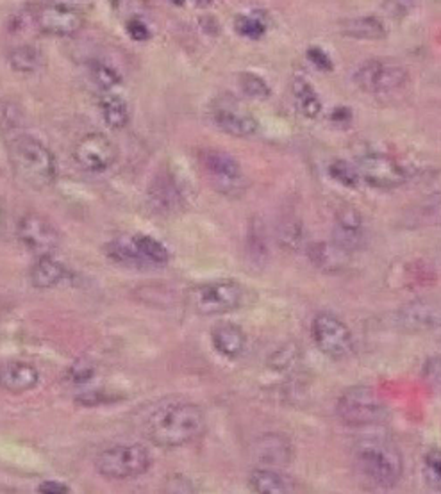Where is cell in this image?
Wrapping results in <instances>:
<instances>
[{
	"label": "cell",
	"mask_w": 441,
	"mask_h": 494,
	"mask_svg": "<svg viewBox=\"0 0 441 494\" xmlns=\"http://www.w3.org/2000/svg\"><path fill=\"white\" fill-rule=\"evenodd\" d=\"M35 24L40 33L58 38H70L83 31L85 28V15L81 10L70 4L54 3L42 6L35 13Z\"/></svg>",
	"instance_id": "cell-11"
},
{
	"label": "cell",
	"mask_w": 441,
	"mask_h": 494,
	"mask_svg": "<svg viewBox=\"0 0 441 494\" xmlns=\"http://www.w3.org/2000/svg\"><path fill=\"white\" fill-rule=\"evenodd\" d=\"M200 165L206 179L218 193L238 198L247 191V177L234 156L224 150L206 149L200 152Z\"/></svg>",
	"instance_id": "cell-7"
},
{
	"label": "cell",
	"mask_w": 441,
	"mask_h": 494,
	"mask_svg": "<svg viewBox=\"0 0 441 494\" xmlns=\"http://www.w3.org/2000/svg\"><path fill=\"white\" fill-rule=\"evenodd\" d=\"M339 33L350 40L377 42L388 36V28L375 15H361L339 22Z\"/></svg>",
	"instance_id": "cell-20"
},
{
	"label": "cell",
	"mask_w": 441,
	"mask_h": 494,
	"mask_svg": "<svg viewBox=\"0 0 441 494\" xmlns=\"http://www.w3.org/2000/svg\"><path fill=\"white\" fill-rule=\"evenodd\" d=\"M307 58L309 61L322 72H331L332 70V63H331V58L329 54H325L322 49L318 47H313L307 51Z\"/></svg>",
	"instance_id": "cell-41"
},
{
	"label": "cell",
	"mask_w": 441,
	"mask_h": 494,
	"mask_svg": "<svg viewBox=\"0 0 441 494\" xmlns=\"http://www.w3.org/2000/svg\"><path fill=\"white\" fill-rule=\"evenodd\" d=\"M238 85H240V90L243 92V95L249 99H254V101H266L272 95L268 83L254 72H241L238 76Z\"/></svg>",
	"instance_id": "cell-33"
},
{
	"label": "cell",
	"mask_w": 441,
	"mask_h": 494,
	"mask_svg": "<svg viewBox=\"0 0 441 494\" xmlns=\"http://www.w3.org/2000/svg\"><path fill=\"white\" fill-rule=\"evenodd\" d=\"M291 441L282 433H265L254 441V457L263 466L284 467L293 460Z\"/></svg>",
	"instance_id": "cell-16"
},
{
	"label": "cell",
	"mask_w": 441,
	"mask_h": 494,
	"mask_svg": "<svg viewBox=\"0 0 441 494\" xmlns=\"http://www.w3.org/2000/svg\"><path fill=\"white\" fill-rule=\"evenodd\" d=\"M24 127V115L20 108L6 99H0V134L8 136V140L17 138Z\"/></svg>",
	"instance_id": "cell-29"
},
{
	"label": "cell",
	"mask_w": 441,
	"mask_h": 494,
	"mask_svg": "<svg viewBox=\"0 0 441 494\" xmlns=\"http://www.w3.org/2000/svg\"><path fill=\"white\" fill-rule=\"evenodd\" d=\"M316 348L331 359H347L354 352V337L345 321L332 312H320L311 327Z\"/></svg>",
	"instance_id": "cell-10"
},
{
	"label": "cell",
	"mask_w": 441,
	"mask_h": 494,
	"mask_svg": "<svg viewBox=\"0 0 441 494\" xmlns=\"http://www.w3.org/2000/svg\"><path fill=\"white\" fill-rule=\"evenodd\" d=\"M249 485L257 494H288L295 490V482L275 467H256L249 476Z\"/></svg>",
	"instance_id": "cell-21"
},
{
	"label": "cell",
	"mask_w": 441,
	"mask_h": 494,
	"mask_svg": "<svg viewBox=\"0 0 441 494\" xmlns=\"http://www.w3.org/2000/svg\"><path fill=\"white\" fill-rule=\"evenodd\" d=\"M329 175L336 182L343 184L345 188H357V184L361 181L357 166H354V165H350L348 161H343V159H336L329 165Z\"/></svg>",
	"instance_id": "cell-36"
},
{
	"label": "cell",
	"mask_w": 441,
	"mask_h": 494,
	"mask_svg": "<svg viewBox=\"0 0 441 494\" xmlns=\"http://www.w3.org/2000/svg\"><path fill=\"white\" fill-rule=\"evenodd\" d=\"M398 320L409 330H414V332L429 330L434 327V323L437 320V312L432 309V305H429L425 302H416V304L405 305L398 312Z\"/></svg>",
	"instance_id": "cell-25"
},
{
	"label": "cell",
	"mask_w": 441,
	"mask_h": 494,
	"mask_svg": "<svg viewBox=\"0 0 441 494\" xmlns=\"http://www.w3.org/2000/svg\"><path fill=\"white\" fill-rule=\"evenodd\" d=\"M106 252L108 255L120 263V264H126V266H133V268H145V266H151L143 255L140 254L133 236H122L118 239H113L110 241V245L106 247Z\"/></svg>",
	"instance_id": "cell-26"
},
{
	"label": "cell",
	"mask_w": 441,
	"mask_h": 494,
	"mask_svg": "<svg viewBox=\"0 0 441 494\" xmlns=\"http://www.w3.org/2000/svg\"><path fill=\"white\" fill-rule=\"evenodd\" d=\"M332 241L338 243L347 252L354 254L361 250L366 243V231L363 215L350 206H343L338 209L334 216V229H332Z\"/></svg>",
	"instance_id": "cell-15"
},
{
	"label": "cell",
	"mask_w": 441,
	"mask_h": 494,
	"mask_svg": "<svg viewBox=\"0 0 441 494\" xmlns=\"http://www.w3.org/2000/svg\"><path fill=\"white\" fill-rule=\"evenodd\" d=\"M90 76L101 92H113L117 86L122 85L120 72L102 61H94L90 65Z\"/></svg>",
	"instance_id": "cell-32"
},
{
	"label": "cell",
	"mask_w": 441,
	"mask_h": 494,
	"mask_svg": "<svg viewBox=\"0 0 441 494\" xmlns=\"http://www.w3.org/2000/svg\"><path fill=\"white\" fill-rule=\"evenodd\" d=\"M423 474L427 485L441 492V448H430L423 455Z\"/></svg>",
	"instance_id": "cell-37"
},
{
	"label": "cell",
	"mask_w": 441,
	"mask_h": 494,
	"mask_svg": "<svg viewBox=\"0 0 441 494\" xmlns=\"http://www.w3.org/2000/svg\"><path fill=\"white\" fill-rule=\"evenodd\" d=\"M42 54L33 45H20L12 51L10 65L19 74H35L40 69Z\"/></svg>",
	"instance_id": "cell-31"
},
{
	"label": "cell",
	"mask_w": 441,
	"mask_h": 494,
	"mask_svg": "<svg viewBox=\"0 0 441 494\" xmlns=\"http://www.w3.org/2000/svg\"><path fill=\"white\" fill-rule=\"evenodd\" d=\"M193 3H195V6H197V8L206 10V8H209V6L215 3V0H193Z\"/></svg>",
	"instance_id": "cell-43"
},
{
	"label": "cell",
	"mask_w": 441,
	"mask_h": 494,
	"mask_svg": "<svg viewBox=\"0 0 441 494\" xmlns=\"http://www.w3.org/2000/svg\"><path fill=\"white\" fill-rule=\"evenodd\" d=\"M352 81L368 95H386L402 90L409 83V72L396 61L373 58L355 69Z\"/></svg>",
	"instance_id": "cell-8"
},
{
	"label": "cell",
	"mask_w": 441,
	"mask_h": 494,
	"mask_svg": "<svg viewBox=\"0 0 441 494\" xmlns=\"http://www.w3.org/2000/svg\"><path fill=\"white\" fill-rule=\"evenodd\" d=\"M4 229H6V218H4V213H3V209H0V234L4 232Z\"/></svg>",
	"instance_id": "cell-44"
},
{
	"label": "cell",
	"mask_w": 441,
	"mask_h": 494,
	"mask_svg": "<svg viewBox=\"0 0 441 494\" xmlns=\"http://www.w3.org/2000/svg\"><path fill=\"white\" fill-rule=\"evenodd\" d=\"M298 359H300V348L295 343H284L268 357V366L274 371L282 373L291 369Z\"/></svg>",
	"instance_id": "cell-35"
},
{
	"label": "cell",
	"mask_w": 441,
	"mask_h": 494,
	"mask_svg": "<svg viewBox=\"0 0 441 494\" xmlns=\"http://www.w3.org/2000/svg\"><path fill=\"white\" fill-rule=\"evenodd\" d=\"M40 373L38 369L24 360H10L0 364V387L10 393L20 394L31 391L38 385Z\"/></svg>",
	"instance_id": "cell-18"
},
{
	"label": "cell",
	"mask_w": 441,
	"mask_h": 494,
	"mask_svg": "<svg viewBox=\"0 0 441 494\" xmlns=\"http://www.w3.org/2000/svg\"><path fill=\"white\" fill-rule=\"evenodd\" d=\"M277 239L282 248H286L290 252L298 250L304 241V231H302L300 222L295 218L284 220L277 229Z\"/></svg>",
	"instance_id": "cell-34"
},
{
	"label": "cell",
	"mask_w": 441,
	"mask_h": 494,
	"mask_svg": "<svg viewBox=\"0 0 441 494\" xmlns=\"http://www.w3.org/2000/svg\"><path fill=\"white\" fill-rule=\"evenodd\" d=\"M115 143L102 133H90L83 136L74 147V161L79 168L92 174H101L110 170L117 161Z\"/></svg>",
	"instance_id": "cell-12"
},
{
	"label": "cell",
	"mask_w": 441,
	"mask_h": 494,
	"mask_svg": "<svg viewBox=\"0 0 441 494\" xmlns=\"http://www.w3.org/2000/svg\"><path fill=\"white\" fill-rule=\"evenodd\" d=\"M38 492H42V494H65V492H70V487L63 482L45 480L38 485Z\"/></svg>",
	"instance_id": "cell-42"
},
{
	"label": "cell",
	"mask_w": 441,
	"mask_h": 494,
	"mask_svg": "<svg viewBox=\"0 0 441 494\" xmlns=\"http://www.w3.org/2000/svg\"><path fill=\"white\" fill-rule=\"evenodd\" d=\"M234 31L245 38V40H252V42H257L261 40L266 31H268V22H266V17L259 12H254V13H240L236 19H234Z\"/></svg>",
	"instance_id": "cell-27"
},
{
	"label": "cell",
	"mask_w": 441,
	"mask_h": 494,
	"mask_svg": "<svg viewBox=\"0 0 441 494\" xmlns=\"http://www.w3.org/2000/svg\"><path fill=\"white\" fill-rule=\"evenodd\" d=\"M94 375H95V368L85 359L74 362L67 371V378L74 384H86L88 380L94 378Z\"/></svg>",
	"instance_id": "cell-39"
},
{
	"label": "cell",
	"mask_w": 441,
	"mask_h": 494,
	"mask_svg": "<svg viewBox=\"0 0 441 494\" xmlns=\"http://www.w3.org/2000/svg\"><path fill=\"white\" fill-rule=\"evenodd\" d=\"M10 165L19 181L44 190L53 186L58 177V161L54 152L38 138L31 134H19L8 142Z\"/></svg>",
	"instance_id": "cell-2"
},
{
	"label": "cell",
	"mask_w": 441,
	"mask_h": 494,
	"mask_svg": "<svg viewBox=\"0 0 441 494\" xmlns=\"http://www.w3.org/2000/svg\"><path fill=\"white\" fill-rule=\"evenodd\" d=\"M151 451L143 444H115L102 449L95 458L97 471L110 480H131L149 471Z\"/></svg>",
	"instance_id": "cell-6"
},
{
	"label": "cell",
	"mask_w": 441,
	"mask_h": 494,
	"mask_svg": "<svg viewBox=\"0 0 441 494\" xmlns=\"http://www.w3.org/2000/svg\"><path fill=\"white\" fill-rule=\"evenodd\" d=\"M99 109H101V115H102L106 126H110L115 131L126 129L131 120L129 106H127L126 99L120 97L118 93L102 92L101 99H99Z\"/></svg>",
	"instance_id": "cell-23"
},
{
	"label": "cell",
	"mask_w": 441,
	"mask_h": 494,
	"mask_svg": "<svg viewBox=\"0 0 441 494\" xmlns=\"http://www.w3.org/2000/svg\"><path fill=\"white\" fill-rule=\"evenodd\" d=\"M151 198H152V204H156L159 211L174 209V207H177V202L181 200V197H179V188L176 186V182H174L172 177H168V175L163 177V175H161V177L156 179V182L152 184Z\"/></svg>",
	"instance_id": "cell-28"
},
{
	"label": "cell",
	"mask_w": 441,
	"mask_h": 494,
	"mask_svg": "<svg viewBox=\"0 0 441 494\" xmlns=\"http://www.w3.org/2000/svg\"><path fill=\"white\" fill-rule=\"evenodd\" d=\"M204 410L190 401L168 403L152 412L145 423V435L161 448L186 446L206 432Z\"/></svg>",
	"instance_id": "cell-1"
},
{
	"label": "cell",
	"mask_w": 441,
	"mask_h": 494,
	"mask_svg": "<svg viewBox=\"0 0 441 494\" xmlns=\"http://www.w3.org/2000/svg\"><path fill=\"white\" fill-rule=\"evenodd\" d=\"M359 473L379 487H393L404 471V460L396 446L384 439H363L354 448Z\"/></svg>",
	"instance_id": "cell-3"
},
{
	"label": "cell",
	"mask_w": 441,
	"mask_h": 494,
	"mask_svg": "<svg viewBox=\"0 0 441 494\" xmlns=\"http://www.w3.org/2000/svg\"><path fill=\"white\" fill-rule=\"evenodd\" d=\"M211 343L220 355L238 359L245 352L247 336L240 325L233 321H220L211 328Z\"/></svg>",
	"instance_id": "cell-19"
},
{
	"label": "cell",
	"mask_w": 441,
	"mask_h": 494,
	"mask_svg": "<svg viewBox=\"0 0 441 494\" xmlns=\"http://www.w3.org/2000/svg\"><path fill=\"white\" fill-rule=\"evenodd\" d=\"M140 254L143 255V259L152 264V266H163L170 261V252L168 248L158 241L156 238L152 236H147V234H135L133 236Z\"/></svg>",
	"instance_id": "cell-30"
},
{
	"label": "cell",
	"mask_w": 441,
	"mask_h": 494,
	"mask_svg": "<svg viewBox=\"0 0 441 494\" xmlns=\"http://www.w3.org/2000/svg\"><path fill=\"white\" fill-rule=\"evenodd\" d=\"M19 239L33 254L51 255L60 245V232L56 227L40 215H26L19 222Z\"/></svg>",
	"instance_id": "cell-14"
},
{
	"label": "cell",
	"mask_w": 441,
	"mask_h": 494,
	"mask_svg": "<svg viewBox=\"0 0 441 494\" xmlns=\"http://www.w3.org/2000/svg\"><path fill=\"white\" fill-rule=\"evenodd\" d=\"M186 302L200 316H218L240 309L245 302V289L236 280L206 282L188 289Z\"/></svg>",
	"instance_id": "cell-5"
},
{
	"label": "cell",
	"mask_w": 441,
	"mask_h": 494,
	"mask_svg": "<svg viewBox=\"0 0 441 494\" xmlns=\"http://www.w3.org/2000/svg\"><path fill=\"white\" fill-rule=\"evenodd\" d=\"M168 3H170L172 6H177V8H183V6L186 4V0H168Z\"/></svg>",
	"instance_id": "cell-45"
},
{
	"label": "cell",
	"mask_w": 441,
	"mask_h": 494,
	"mask_svg": "<svg viewBox=\"0 0 441 494\" xmlns=\"http://www.w3.org/2000/svg\"><path fill=\"white\" fill-rule=\"evenodd\" d=\"M291 93L295 99V104L298 108V111L309 118L314 120L320 117L322 113V101L320 95L316 93V90L313 88V85L304 79V77H295L291 83Z\"/></svg>",
	"instance_id": "cell-24"
},
{
	"label": "cell",
	"mask_w": 441,
	"mask_h": 494,
	"mask_svg": "<svg viewBox=\"0 0 441 494\" xmlns=\"http://www.w3.org/2000/svg\"><path fill=\"white\" fill-rule=\"evenodd\" d=\"M418 0H384L382 10L391 19H405L411 15V12L416 8Z\"/></svg>",
	"instance_id": "cell-38"
},
{
	"label": "cell",
	"mask_w": 441,
	"mask_h": 494,
	"mask_svg": "<svg viewBox=\"0 0 441 494\" xmlns=\"http://www.w3.org/2000/svg\"><path fill=\"white\" fill-rule=\"evenodd\" d=\"M126 33L133 42L143 44L151 40V28L145 24V20H142L140 17H133L126 22Z\"/></svg>",
	"instance_id": "cell-40"
},
{
	"label": "cell",
	"mask_w": 441,
	"mask_h": 494,
	"mask_svg": "<svg viewBox=\"0 0 441 494\" xmlns=\"http://www.w3.org/2000/svg\"><path fill=\"white\" fill-rule=\"evenodd\" d=\"M350 252L334 241H314L307 247L309 263L322 273L336 275L350 266Z\"/></svg>",
	"instance_id": "cell-17"
},
{
	"label": "cell",
	"mask_w": 441,
	"mask_h": 494,
	"mask_svg": "<svg viewBox=\"0 0 441 494\" xmlns=\"http://www.w3.org/2000/svg\"><path fill=\"white\" fill-rule=\"evenodd\" d=\"M355 166L361 179L372 188L391 190L402 186L407 181L405 170L393 158L384 154H366L359 158Z\"/></svg>",
	"instance_id": "cell-13"
},
{
	"label": "cell",
	"mask_w": 441,
	"mask_h": 494,
	"mask_svg": "<svg viewBox=\"0 0 441 494\" xmlns=\"http://www.w3.org/2000/svg\"><path fill=\"white\" fill-rule=\"evenodd\" d=\"M209 117L222 133L234 138H250L259 129L252 111L231 93H222L211 101Z\"/></svg>",
	"instance_id": "cell-9"
},
{
	"label": "cell",
	"mask_w": 441,
	"mask_h": 494,
	"mask_svg": "<svg viewBox=\"0 0 441 494\" xmlns=\"http://www.w3.org/2000/svg\"><path fill=\"white\" fill-rule=\"evenodd\" d=\"M69 275L67 268L53 255H40L31 268V282L38 289L56 287Z\"/></svg>",
	"instance_id": "cell-22"
},
{
	"label": "cell",
	"mask_w": 441,
	"mask_h": 494,
	"mask_svg": "<svg viewBox=\"0 0 441 494\" xmlns=\"http://www.w3.org/2000/svg\"><path fill=\"white\" fill-rule=\"evenodd\" d=\"M336 414L348 426H375L389 419L384 400L366 385L348 387L336 403Z\"/></svg>",
	"instance_id": "cell-4"
}]
</instances>
